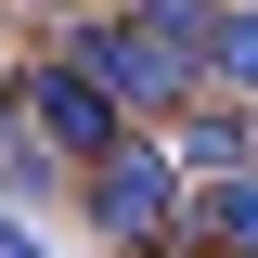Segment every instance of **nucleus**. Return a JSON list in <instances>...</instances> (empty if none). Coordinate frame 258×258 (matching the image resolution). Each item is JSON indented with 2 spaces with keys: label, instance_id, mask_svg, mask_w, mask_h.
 Segmentation results:
<instances>
[{
  "label": "nucleus",
  "instance_id": "7ed1b4c3",
  "mask_svg": "<svg viewBox=\"0 0 258 258\" xmlns=\"http://www.w3.org/2000/svg\"><path fill=\"white\" fill-rule=\"evenodd\" d=\"M26 129L52 142V155H78V168H103V155L129 142V103L103 91V78H91L78 52H52V64L26 78Z\"/></svg>",
  "mask_w": 258,
  "mask_h": 258
},
{
  "label": "nucleus",
  "instance_id": "20e7f679",
  "mask_svg": "<svg viewBox=\"0 0 258 258\" xmlns=\"http://www.w3.org/2000/svg\"><path fill=\"white\" fill-rule=\"evenodd\" d=\"M181 168H258V103H232V116H207V103H181Z\"/></svg>",
  "mask_w": 258,
  "mask_h": 258
},
{
  "label": "nucleus",
  "instance_id": "423d86ee",
  "mask_svg": "<svg viewBox=\"0 0 258 258\" xmlns=\"http://www.w3.org/2000/svg\"><path fill=\"white\" fill-rule=\"evenodd\" d=\"M207 245H220V258H258V168L207 181Z\"/></svg>",
  "mask_w": 258,
  "mask_h": 258
},
{
  "label": "nucleus",
  "instance_id": "39448f33",
  "mask_svg": "<svg viewBox=\"0 0 258 258\" xmlns=\"http://www.w3.org/2000/svg\"><path fill=\"white\" fill-rule=\"evenodd\" d=\"M207 91H220V103H258V0L220 13V39H207ZM207 91H194V103H207Z\"/></svg>",
  "mask_w": 258,
  "mask_h": 258
},
{
  "label": "nucleus",
  "instance_id": "0eeeda50",
  "mask_svg": "<svg viewBox=\"0 0 258 258\" xmlns=\"http://www.w3.org/2000/svg\"><path fill=\"white\" fill-rule=\"evenodd\" d=\"M0 258H39V232H26V220H13V207H0Z\"/></svg>",
  "mask_w": 258,
  "mask_h": 258
},
{
  "label": "nucleus",
  "instance_id": "f03ea898",
  "mask_svg": "<svg viewBox=\"0 0 258 258\" xmlns=\"http://www.w3.org/2000/svg\"><path fill=\"white\" fill-rule=\"evenodd\" d=\"M181 194H194L181 181V142H142V129H129L116 155L91 168V220L116 232V245H155V232L181 220Z\"/></svg>",
  "mask_w": 258,
  "mask_h": 258
},
{
  "label": "nucleus",
  "instance_id": "f257e3e1",
  "mask_svg": "<svg viewBox=\"0 0 258 258\" xmlns=\"http://www.w3.org/2000/svg\"><path fill=\"white\" fill-rule=\"evenodd\" d=\"M64 52L91 64V78L129 103V116H181V103L207 91V78H194V52H168L142 13H91V26H64Z\"/></svg>",
  "mask_w": 258,
  "mask_h": 258
}]
</instances>
